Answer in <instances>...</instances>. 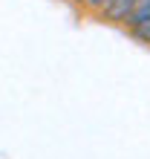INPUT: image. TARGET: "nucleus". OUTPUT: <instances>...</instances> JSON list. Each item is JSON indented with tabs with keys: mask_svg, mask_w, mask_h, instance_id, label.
I'll return each mask as SVG.
<instances>
[{
	"mask_svg": "<svg viewBox=\"0 0 150 159\" xmlns=\"http://www.w3.org/2000/svg\"><path fill=\"white\" fill-rule=\"evenodd\" d=\"M133 6H136V0H110L107 9H104V15L113 23H127L130 15H133Z\"/></svg>",
	"mask_w": 150,
	"mask_h": 159,
	"instance_id": "obj_1",
	"label": "nucleus"
},
{
	"mask_svg": "<svg viewBox=\"0 0 150 159\" xmlns=\"http://www.w3.org/2000/svg\"><path fill=\"white\" fill-rule=\"evenodd\" d=\"M84 6L92 9V12H98V0H84Z\"/></svg>",
	"mask_w": 150,
	"mask_h": 159,
	"instance_id": "obj_4",
	"label": "nucleus"
},
{
	"mask_svg": "<svg viewBox=\"0 0 150 159\" xmlns=\"http://www.w3.org/2000/svg\"><path fill=\"white\" fill-rule=\"evenodd\" d=\"M133 32H136V38H139V41L150 43V17H147V20H142L139 26H133Z\"/></svg>",
	"mask_w": 150,
	"mask_h": 159,
	"instance_id": "obj_3",
	"label": "nucleus"
},
{
	"mask_svg": "<svg viewBox=\"0 0 150 159\" xmlns=\"http://www.w3.org/2000/svg\"><path fill=\"white\" fill-rule=\"evenodd\" d=\"M147 17H150V0H136V6H133V15H130L127 26H139L142 20H147Z\"/></svg>",
	"mask_w": 150,
	"mask_h": 159,
	"instance_id": "obj_2",
	"label": "nucleus"
}]
</instances>
